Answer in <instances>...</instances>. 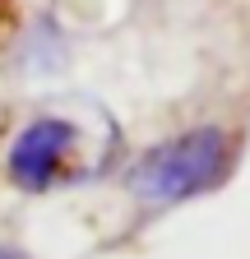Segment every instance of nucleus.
Here are the masks:
<instances>
[{
	"label": "nucleus",
	"mask_w": 250,
	"mask_h": 259,
	"mask_svg": "<svg viewBox=\"0 0 250 259\" xmlns=\"http://www.w3.org/2000/svg\"><path fill=\"white\" fill-rule=\"evenodd\" d=\"M0 259H33V254L19 250V245H10V241H0Z\"/></svg>",
	"instance_id": "obj_3"
},
{
	"label": "nucleus",
	"mask_w": 250,
	"mask_h": 259,
	"mask_svg": "<svg viewBox=\"0 0 250 259\" xmlns=\"http://www.w3.org/2000/svg\"><path fill=\"white\" fill-rule=\"evenodd\" d=\"M236 162H241V135L232 125L204 120L144 148L125 167V190L148 208H176L223 190Z\"/></svg>",
	"instance_id": "obj_1"
},
{
	"label": "nucleus",
	"mask_w": 250,
	"mask_h": 259,
	"mask_svg": "<svg viewBox=\"0 0 250 259\" xmlns=\"http://www.w3.org/2000/svg\"><path fill=\"white\" fill-rule=\"evenodd\" d=\"M84 135L70 116L37 111L5 144V181L19 194H51L60 185L84 181Z\"/></svg>",
	"instance_id": "obj_2"
}]
</instances>
